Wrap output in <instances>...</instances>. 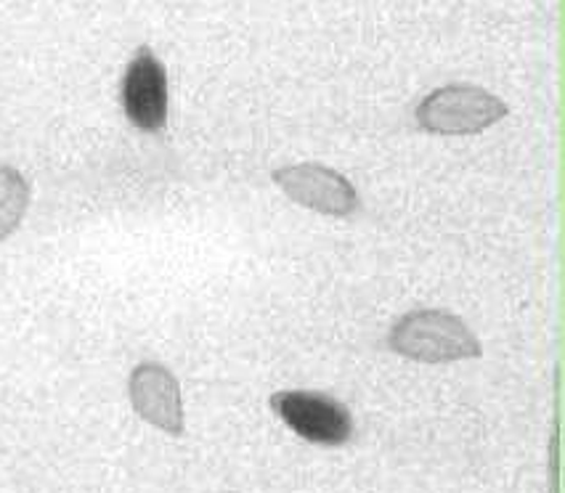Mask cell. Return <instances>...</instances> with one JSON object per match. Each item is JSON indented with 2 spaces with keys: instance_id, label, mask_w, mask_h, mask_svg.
I'll use <instances>...</instances> for the list:
<instances>
[{
  "instance_id": "6da1fadb",
  "label": "cell",
  "mask_w": 565,
  "mask_h": 493,
  "mask_svg": "<svg viewBox=\"0 0 565 493\" xmlns=\"http://www.w3.org/2000/svg\"><path fill=\"white\" fill-rule=\"evenodd\" d=\"M387 345L398 356L419 364H451L483 353L470 326L459 315L438 308H414L401 315L387 332Z\"/></svg>"
},
{
  "instance_id": "7a4b0ae2",
  "label": "cell",
  "mask_w": 565,
  "mask_h": 493,
  "mask_svg": "<svg viewBox=\"0 0 565 493\" xmlns=\"http://www.w3.org/2000/svg\"><path fill=\"white\" fill-rule=\"evenodd\" d=\"M510 115V107L478 85H444L417 104V125L436 136H476Z\"/></svg>"
},
{
  "instance_id": "3957f363",
  "label": "cell",
  "mask_w": 565,
  "mask_h": 493,
  "mask_svg": "<svg viewBox=\"0 0 565 493\" xmlns=\"http://www.w3.org/2000/svg\"><path fill=\"white\" fill-rule=\"evenodd\" d=\"M295 436L317 446H343L353 436V417L345 404L313 390H279L268 398Z\"/></svg>"
},
{
  "instance_id": "277c9868",
  "label": "cell",
  "mask_w": 565,
  "mask_h": 493,
  "mask_svg": "<svg viewBox=\"0 0 565 493\" xmlns=\"http://www.w3.org/2000/svg\"><path fill=\"white\" fill-rule=\"evenodd\" d=\"M271 179L295 205L330 215V218H348L361 205L356 186L343 173L327 168V164H287V168L274 170Z\"/></svg>"
},
{
  "instance_id": "5b68a950",
  "label": "cell",
  "mask_w": 565,
  "mask_h": 493,
  "mask_svg": "<svg viewBox=\"0 0 565 493\" xmlns=\"http://www.w3.org/2000/svg\"><path fill=\"white\" fill-rule=\"evenodd\" d=\"M130 406L143 422L168 436L181 438L186 419H183V396L179 377L162 364L143 361L128 377Z\"/></svg>"
},
{
  "instance_id": "8992f818",
  "label": "cell",
  "mask_w": 565,
  "mask_h": 493,
  "mask_svg": "<svg viewBox=\"0 0 565 493\" xmlns=\"http://www.w3.org/2000/svg\"><path fill=\"white\" fill-rule=\"evenodd\" d=\"M168 72L149 49H138L122 77L125 117L143 133H157L168 122Z\"/></svg>"
},
{
  "instance_id": "52a82bcc",
  "label": "cell",
  "mask_w": 565,
  "mask_h": 493,
  "mask_svg": "<svg viewBox=\"0 0 565 493\" xmlns=\"http://www.w3.org/2000/svg\"><path fill=\"white\" fill-rule=\"evenodd\" d=\"M30 183L11 164H0V242L11 239L28 215Z\"/></svg>"
}]
</instances>
